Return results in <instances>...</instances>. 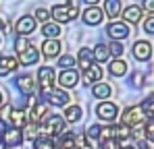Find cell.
<instances>
[{"label": "cell", "instance_id": "b9f144b4", "mask_svg": "<svg viewBox=\"0 0 154 149\" xmlns=\"http://www.w3.org/2000/svg\"><path fill=\"white\" fill-rule=\"evenodd\" d=\"M4 130H8V124L4 122V120H0V133H4Z\"/></svg>", "mask_w": 154, "mask_h": 149}, {"label": "cell", "instance_id": "f1b7e54d", "mask_svg": "<svg viewBox=\"0 0 154 149\" xmlns=\"http://www.w3.org/2000/svg\"><path fill=\"white\" fill-rule=\"evenodd\" d=\"M33 147L35 149H56V145H54V141L50 137H38L33 141Z\"/></svg>", "mask_w": 154, "mask_h": 149}, {"label": "cell", "instance_id": "f6af8a7d", "mask_svg": "<svg viewBox=\"0 0 154 149\" xmlns=\"http://www.w3.org/2000/svg\"><path fill=\"white\" fill-rule=\"evenodd\" d=\"M2 29H4V19L0 17V31H2Z\"/></svg>", "mask_w": 154, "mask_h": 149}, {"label": "cell", "instance_id": "f35d334b", "mask_svg": "<svg viewBox=\"0 0 154 149\" xmlns=\"http://www.w3.org/2000/svg\"><path fill=\"white\" fill-rule=\"evenodd\" d=\"M85 137H92V139H98V137H100V126H98V124H94V126H90V130L85 133Z\"/></svg>", "mask_w": 154, "mask_h": 149}, {"label": "cell", "instance_id": "5b68a950", "mask_svg": "<svg viewBox=\"0 0 154 149\" xmlns=\"http://www.w3.org/2000/svg\"><path fill=\"white\" fill-rule=\"evenodd\" d=\"M144 116H146V114H144L142 106H131V108H127V110L123 112V118H121L123 122L121 124H127L129 128H131V126H137V124L144 120Z\"/></svg>", "mask_w": 154, "mask_h": 149}, {"label": "cell", "instance_id": "7bdbcfd3", "mask_svg": "<svg viewBox=\"0 0 154 149\" xmlns=\"http://www.w3.org/2000/svg\"><path fill=\"white\" fill-rule=\"evenodd\" d=\"M83 2H85V4H88V6H96V4H98V2H100V0H83Z\"/></svg>", "mask_w": 154, "mask_h": 149}, {"label": "cell", "instance_id": "ac0fdd59", "mask_svg": "<svg viewBox=\"0 0 154 149\" xmlns=\"http://www.w3.org/2000/svg\"><path fill=\"white\" fill-rule=\"evenodd\" d=\"M83 77L88 83H96V81H102V66L100 64H90L85 71H83Z\"/></svg>", "mask_w": 154, "mask_h": 149}, {"label": "cell", "instance_id": "484cf974", "mask_svg": "<svg viewBox=\"0 0 154 149\" xmlns=\"http://www.w3.org/2000/svg\"><path fill=\"white\" fill-rule=\"evenodd\" d=\"M92 54H94V60H96V62H106V60H108V56H110L108 46H104V44H98L96 48L92 50Z\"/></svg>", "mask_w": 154, "mask_h": 149}, {"label": "cell", "instance_id": "44dd1931", "mask_svg": "<svg viewBox=\"0 0 154 149\" xmlns=\"http://www.w3.org/2000/svg\"><path fill=\"white\" fill-rule=\"evenodd\" d=\"M38 58H40V52L33 48V46H29L27 50H23V52L19 54V62H21V64H35Z\"/></svg>", "mask_w": 154, "mask_h": 149}, {"label": "cell", "instance_id": "d6a6232c", "mask_svg": "<svg viewBox=\"0 0 154 149\" xmlns=\"http://www.w3.org/2000/svg\"><path fill=\"white\" fill-rule=\"evenodd\" d=\"M142 110L146 116H154V98H148L144 104H142Z\"/></svg>", "mask_w": 154, "mask_h": 149}, {"label": "cell", "instance_id": "74e56055", "mask_svg": "<svg viewBox=\"0 0 154 149\" xmlns=\"http://www.w3.org/2000/svg\"><path fill=\"white\" fill-rule=\"evenodd\" d=\"M142 81H144V74H142V73H133V74H131V79H129V83L135 85V87H140Z\"/></svg>", "mask_w": 154, "mask_h": 149}, {"label": "cell", "instance_id": "f546056e", "mask_svg": "<svg viewBox=\"0 0 154 149\" xmlns=\"http://www.w3.org/2000/svg\"><path fill=\"white\" fill-rule=\"evenodd\" d=\"M58 66H60L63 71L73 69V66H75V58H73L71 54H65V56H60V58H58Z\"/></svg>", "mask_w": 154, "mask_h": 149}, {"label": "cell", "instance_id": "8d00e7d4", "mask_svg": "<svg viewBox=\"0 0 154 149\" xmlns=\"http://www.w3.org/2000/svg\"><path fill=\"white\" fill-rule=\"evenodd\" d=\"M144 31L150 33V35H154V17H148V19L144 21Z\"/></svg>", "mask_w": 154, "mask_h": 149}, {"label": "cell", "instance_id": "d6986e66", "mask_svg": "<svg viewBox=\"0 0 154 149\" xmlns=\"http://www.w3.org/2000/svg\"><path fill=\"white\" fill-rule=\"evenodd\" d=\"M8 120H11V124L15 128H23L27 124V118H25V114H23V110H17V108L8 110Z\"/></svg>", "mask_w": 154, "mask_h": 149}, {"label": "cell", "instance_id": "4dcf8cb0", "mask_svg": "<svg viewBox=\"0 0 154 149\" xmlns=\"http://www.w3.org/2000/svg\"><path fill=\"white\" fill-rule=\"evenodd\" d=\"M108 52H110L112 56L121 58V56H123V52H125V48H123V44H121V42H117V39H115V42L108 46Z\"/></svg>", "mask_w": 154, "mask_h": 149}, {"label": "cell", "instance_id": "e575fe53", "mask_svg": "<svg viewBox=\"0 0 154 149\" xmlns=\"http://www.w3.org/2000/svg\"><path fill=\"white\" fill-rule=\"evenodd\" d=\"M102 149H121V147H119V141L112 137V139H102Z\"/></svg>", "mask_w": 154, "mask_h": 149}, {"label": "cell", "instance_id": "e0dca14e", "mask_svg": "<svg viewBox=\"0 0 154 149\" xmlns=\"http://www.w3.org/2000/svg\"><path fill=\"white\" fill-rule=\"evenodd\" d=\"M121 0H104V15L108 19H117L121 15Z\"/></svg>", "mask_w": 154, "mask_h": 149}, {"label": "cell", "instance_id": "d590c367", "mask_svg": "<svg viewBox=\"0 0 154 149\" xmlns=\"http://www.w3.org/2000/svg\"><path fill=\"white\" fill-rule=\"evenodd\" d=\"M48 17H50V10H46V8L35 10V21H48Z\"/></svg>", "mask_w": 154, "mask_h": 149}, {"label": "cell", "instance_id": "277c9868", "mask_svg": "<svg viewBox=\"0 0 154 149\" xmlns=\"http://www.w3.org/2000/svg\"><path fill=\"white\" fill-rule=\"evenodd\" d=\"M106 33L112 37V39H117V42H121V39H125L129 37V25L125 21H112V23L106 25Z\"/></svg>", "mask_w": 154, "mask_h": 149}, {"label": "cell", "instance_id": "7402d4cb", "mask_svg": "<svg viewBox=\"0 0 154 149\" xmlns=\"http://www.w3.org/2000/svg\"><path fill=\"white\" fill-rule=\"evenodd\" d=\"M77 60H79V66L85 71L90 64H94V54H92V50L90 48H81L79 54H77Z\"/></svg>", "mask_w": 154, "mask_h": 149}, {"label": "cell", "instance_id": "7c38bea8", "mask_svg": "<svg viewBox=\"0 0 154 149\" xmlns=\"http://www.w3.org/2000/svg\"><path fill=\"white\" fill-rule=\"evenodd\" d=\"M33 29H35V17H31V15L21 17V19L15 23V31H17L19 35H29Z\"/></svg>", "mask_w": 154, "mask_h": 149}, {"label": "cell", "instance_id": "836d02e7", "mask_svg": "<svg viewBox=\"0 0 154 149\" xmlns=\"http://www.w3.org/2000/svg\"><path fill=\"white\" fill-rule=\"evenodd\" d=\"M144 133H146V139L154 143V118L146 122V128H144Z\"/></svg>", "mask_w": 154, "mask_h": 149}, {"label": "cell", "instance_id": "52a82bcc", "mask_svg": "<svg viewBox=\"0 0 154 149\" xmlns=\"http://www.w3.org/2000/svg\"><path fill=\"white\" fill-rule=\"evenodd\" d=\"M81 19H83V23H85V25H92V27H96V25L102 23V19H104V10H100L98 6H88V8L83 10Z\"/></svg>", "mask_w": 154, "mask_h": 149}, {"label": "cell", "instance_id": "6da1fadb", "mask_svg": "<svg viewBox=\"0 0 154 149\" xmlns=\"http://www.w3.org/2000/svg\"><path fill=\"white\" fill-rule=\"evenodd\" d=\"M40 133L44 137H54V135H63L65 133V118L56 116V114H48L42 122H40Z\"/></svg>", "mask_w": 154, "mask_h": 149}, {"label": "cell", "instance_id": "9c48e42d", "mask_svg": "<svg viewBox=\"0 0 154 149\" xmlns=\"http://www.w3.org/2000/svg\"><path fill=\"white\" fill-rule=\"evenodd\" d=\"M42 95L46 98L48 104H54V106H67V104H69V99H71L67 91H60V89H54V87H52L50 91H44Z\"/></svg>", "mask_w": 154, "mask_h": 149}, {"label": "cell", "instance_id": "2e32d148", "mask_svg": "<svg viewBox=\"0 0 154 149\" xmlns=\"http://www.w3.org/2000/svg\"><path fill=\"white\" fill-rule=\"evenodd\" d=\"M42 54H44L46 58L58 56V54H60V42H58V39H46V42L42 44Z\"/></svg>", "mask_w": 154, "mask_h": 149}, {"label": "cell", "instance_id": "5bb4252c", "mask_svg": "<svg viewBox=\"0 0 154 149\" xmlns=\"http://www.w3.org/2000/svg\"><path fill=\"white\" fill-rule=\"evenodd\" d=\"M46 116H48V104H46V101L33 104V108H31V112H29V120L35 122V124H40Z\"/></svg>", "mask_w": 154, "mask_h": 149}, {"label": "cell", "instance_id": "3957f363", "mask_svg": "<svg viewBox=\"0 0 154 149\" xmlns=\"http://www.w3.org/2000/svg\"><path fill=\"white\" fill-rule=\"evenodd\" d=\"M54 79H56V74H54V69L52 66H40V71H38V85H40L42 93L52 89Z\"/></svg>", "mask_w": 154, "mask_h": 149}, {"label": "cell", "instance_id": "4316f807", "mask_svg": "<svg viewBox=\"0 0 154 149\" xmlns=\"http://www.w3.org/2000/svg\"><path fill=\"white\" fill-rule=\"evenodd\" d=\"M81 108L79 106H67V110H65V120H69V122H77L79 118H81Z\"/></svg>", "mask_w": 154, "mask_h": 149}, {"label": "cell", "instance_id": "7dc6e473", "mask_svg": "<svg viewBox=\"0 0 154 149\" xmlns=\"http://www.w3.org/2000/svg\"><path fill=\"white\" fill-rule=\"evenodd\" d=\"M0 44H2V35H0Z\"/></svg>", "mask_w": 154, "mask_h": 149}, {"label": "cell", "instance_id": "bcb514c9", "mask_svg": "<svg viewBox=\"0 0 154 149\" xmlns=\"http://www.w3.org/2000/svg\"><path fill=\"white\" fill-rule=\"evenodd\" d=\"M121 149H135V147H121Z\"/></svg>", "mask_w": 154, "mask_h": 149}, {"label": "cell", "instance_id": "8992f818", "mask_svg": "<svg viewBox=\"0 0 154 149\" xmlns=\"http://www.w3.org/2000/svg\"><path fill=\"white\" fill-rule=\"evenodd\" d=\"M96 114H98V118H100V120L112 122V120L117 118L119 110H117V106H115L112 101H102V104H98V108H96Z\"/></svg>", "mask_w": 154, "mask_h": 149}, {"label": "cell", "instance_id": "7a4b0ae2", "mask_svg": "<svg viewBox=\"0 0 154 149\" xmlns=\"http://www.w3.org/2000/svg\"><path fill=\"white\" fill-rule=\"evenodd\" d=\"M77 6L75 2H67V4H54L50 10V17H54L58 23H69L77 17Z\"/></svg>", "mask_w": 154, "mask_h": 149}, {"label": "cell", "instance_id": "9a60e30c", "mask_svg": "<svg viewBox=\"0 0 154 149\" xmlns=\"http://www.w3.org/2000/svg\"><path fill=\"white\" fill-rule=\"evenodd\" d=\"M123 19H125V23L137 25L140 21H142V6H137V4H129L127 8L123 10Z\"/></svg>", "mask_w": 154, "mask_h": 149}, {"label": "cell", "instance_id": "603a6c76", "mask_svg": "<svg viewBox=\"0 0 154 149\" xmlns=\"http://www.w3.org/2000/svg\"><path fill=\"white\" fill-rule=\"evenodd\" d=\"M108 71H110L112 77H123V74L127 73V62H125V60H121V58H117V60H112V62H110Z\"/></svg>", "mask_w": 154, "mask_h": 149}, {"label": "cell", "instance_id": "1f68e13d", "mask_svg": "<svg viewBox=\"0 0 154 149\" xmlns=\"http://www.w3.org/2000/svg\"><path fill=\"white\" fill-rule=\"evenodd\" d=\"M29 46H31V44L27 42V37H25V35L17 37V42H15V50H17V54H21V52H23V50H27Z\"/></svg>", "mask_w": 154, "mask_h": 149}, {"label": "cell", "instance_id": "83f0119b", "mask_svg": "<svg viewBox=\"0 0 154 149\" xmlns=\"http://www.w3.org/2000/svg\"><path fill=\"white\" fill-rule=\"evenodd\" d=\"M23 133H25V137L29 141H35V139L40 137V126L35 122H27L25 126H23Z\"/></svg>", "mask_w": 154, "mask_h": 149}, {"label": "cell", "instance_id": "d4e9b609", "mask_svg": "<svg viewBox=\"0 0 154 149\" xmlns=\"http://www.w3.org/2000/svg\"><path fill=\"white\" fill-rule=\"evenodd\" d=\"M110 85L108 83H96L94 87H92V93H94V98H98V99H106L108 95H110Z\"/></svg>", "mask_w": 154, "mask_h": 149}, {"label": "cell", "instance_id": "30bf717a", "mask_svg": "<svg viewBox=\"0 0 154 149\" xmlns=\"http://www.w3.org/2000/svg\"><path fill=\"white\" fill-rule=\"evenodd\" d=\"M21 141H23V133L19 128H15V126L2 133V145L4 147H17Z\"/></svg>", "mask_w": 154, "mask_h": 149}, {"label": "cell", "instance_id": "ffe728a7", "mask_svg": "<svg viewBox=\"0 0 154 149\" xmlns=\"http://www.w3.org/2000/svg\"><path fill=\"white\" fill-rule=\"evenodd\" d=\"M17 66H19L17 58H13V56H2V58H0V77H6L8 73H13Z\"/></svg>", "mask_w": 154, "mask_h": 149}, {"label": "cell", "instance_id": "c3c4849f", "mask_svg": "<svg viewBox=\"0 0 154 149\" xmlns=\"http://www.w3.org/2000/svg\"><path fill=\"white\" fill-rule=\"evenodd\" d=\"M0 145H2V139H0Z\"/></svg>", "mask_w": 154, "mask_h": 149}, {"label": "cell", "instance_id": "8fae6325", "mask_svg": "<svg viewBox=\"0 0 154 149\" xmlns=\"http://www.w3.org/2000/svg\"><path fill=\"white\" fill-rule=\"evenodd\" d=\"M13 83H15V85L19 87V91H23L25 95H31V93L35 91V79H33L31 74H19Z\"/></svg>", "mask_w": 154, "mask_h": 149}, {"label": "cell", "instance_id": "ee69618b", "mask_svg": "<svg viewBox=\"0 0 154 149\" xmlns=\"http://www.w3.org/2000/svg\"><path fill=\"white\" fill-rule=\"evenodd\" d=\"M4 101H6V99H4V93L0 91V106H4Z\"/></svg>", "mask_w": 154, "mask_h": 149}, {"label": "cell", "instance_id": "4fadbf2b", "mask_svg": "<svg viewBox=\"0 0 154 149\" xmlns=\"http://www.w3.org/2000/svg\"><path fill=\"white\" fill-rule=\"evenodd\" d=\"M77 81H79V74H77L75 69H67V71H63L60 77H58V83H60L63 89H71V87H75Z\"/></svg>", "mask_w": 154, "mask_h": 149}, {"label": "cell", "instance_id": "60d3db41", "mask_svg": "<svg viewBox=\"0 0 154 149\" xmlns=\"http://www.w3.org/2000/svg\"><path fill=\"white\" fill-rule=\"evenodd\" d=\"M137 149H148V141L146 139H140L137 141Z\"/></svg>", "mask_w": 154, "mask_h": 149}, {"label": "cell", "instance_id": "ab89813d", "mask_svg": "<svg viewBox=\"0 0 154 149\" xmlns=\"http://www.w3.org/2000/svg\"><path fill=\"white\" fill-rule=\"evenodd\" d=\"M142 10H148L154 15V0H142Z\"/></svg>", "mask_w": 154, "mask_h": 149}, {"label": "cell", "instance_id": "cb8c5ba5", "mask_svg": "<svg viewBox=\"0 0 154 149\" xmlns=\"http://www.w3.org/2000/svg\"><path fill=\"white\" fill-rule=\"evenodd\" d=\"M42 35H44L46 39H56V37L60 35V27H58V23H44V27H42Z\"/></svg>", "mask_w": 154, "mask_h": 149}, {"label": "cell", "instance_id": "681fc988", "mask_svg": "<svg viewBox=\"0 0 154 149\" xmlns=\"http://www.w3.org/2000/svg\"><path fill=\"white\" fill-rule=\"evenodd\" d=\"M0 58H2V54H0Z\"/></svg>", "mask_w": 154, "mask_h": 149}, {"label": "cell", "instance_id": "ba28073f", "mask_svg": "<svg viewBox=\"0 0 154 149\" xmlns=\"http://www.w3.org/2000/svg\"><path fill=\"white\" fill-rule=\"evenodd\" d=\"M131 52H133V58H135V60L146 62V60L152 56V46H150L146 39H140V42H135V44H133Z\"/></svg>", "mask_w": 154, "mask_h": 149}]
</instances>
